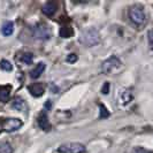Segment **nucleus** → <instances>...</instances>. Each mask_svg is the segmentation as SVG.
<instances>
[{"label": "nucleus", "mask_w": 153, "mask_h": 153, "mask_svg": "<svg viewBox=\"0 0 153 153\" xmlns=\"http://www.w3.org/2000/svg\"><path fill=\"white\" fill-rule=\"evenodd\" d=\"M100 42V35L99 31L97 30L96 28H86L85 30L81 32L79 36V43L83 44L86 47H92L96 46Z\"/></svg>", "instance_id": "1"}, {"label": "nucleus", "mask_w": 153, "mask_h": 153, "mask_svg": "<svg viewBox=\"0 0 153 153\" xmlns=\"http://www.w3.org/2000/svg\"><path fill=\"white\" fill-rule=\"evenodd\" d=\"M23 126V122L17 117H1L0 119V134L14 132Z\"/></svg>", "instance_id": "2"}, {"label": "nucleus", "mask_w": 153, "mask_h": 153, "mask_svg": "<svg viewBox=\"0 0 153 153\" xmlns=\"http://www.w3.org/2000/svg\"><path fill=\"white\" fill-rule=\"evenodd\" d=\"M129 17H130L131 22L136 25H142L145 23V13L142 6L135 5L129 9Z\"/></svg>", "instance_id": "3"}, {"label": "nucleus", "mask_w": 153, "mask_h": 153, "mask_svg": "<svg viewBox=\"0 0 153 153\" xmlns=\"http://www.w3.org/2000/svg\"><path fill=\"white\" fill-rule=\"evenodd\" d=\"M121 60L116 56V55H112V56H109L107 60H105V61L102 62V65H101V71L105 74V75H109V74H112L114 70L116 69H119L121 67Z\"/></svg>", "instance_id": "4"}, {"label": "nucleus", "mask_w": 153, "mask_h": 153, "mask_svg": "<svg viewBox=\"0 0 153 153\" xmlns=\"http://www.w3.org/2000/svg\"><path fill=\"white\" fill-rule=\"evenodd\" d=\"M33 38L38 40H47L51 37V29L46 23H38L32 30Z\"/></svg>", "instance_id": "5"}, {"label": "nucleus", "mask_w": 153, "mask_h": 153, "mask_svg": "<svg viewBox=\"0 0 153 153\" xmlns=\"http://www.w3.org/2000/svg\"><path fill=\"white\" fill-rule=\"evenodd\" d=\"M86 149L82 143L71 142V143H65L59 146L58 152L59 153H85Z\"/></svg>", "instance_id": "6"}, {"label": "nucleus", "mask_w": 153, "mask_h": 153, "mask_svg": "<svg viewBox=\"0 0 153 153\" xmlns=\"http://www.w3.org/2000/svg\"><path fill=\"white\" fill-rule=\"evenodd\" d=\"M37 123H38L39 128L44 131H50L52 126H51V122L48 120V116L45 112H42L40 114L38 115V119H37Z\"/></svg>", "instance_id": "7"}, {"label": "nucleus", "mask_w": 153, "mask_h": 153, "mask_svg": "<svg viewBox=\"0 0 153 153\" xmlns=\"http://www.w3.org/2000/svg\"><path fill=\"white\" fill-rule=\"evenodd\" d=\"M28 90L31 93V96L36 97V98H39L44 94L45 92V88H44V84L43 83H33L28 86Z\"/></svg>", "instance_id": "8"}, {"label": "nucleus", "mask_w": 153, "mask_h": 153, "mask_svg": "<svg viewBox=\"0 0 153 153\" xmlns=\"http://www.w3.org/2000/svg\"><path fill=\"white\" fill-rule=\"evenodd\" d=\"M56 2L54 1H47L45 5L43 6V13L45 14L46 16H52L56 12Z\"/></svg>", "instance_id": "9"}, {"label": "nucleus", "mask_w": 153, "mask_h": 153, "mask_svg": "<svg viewBox=\"0 0 153 153\" xmlns=\"http://www.w3.org/2000/svg\"><path fill=\"white\" fill-rule=\"evenodd\" d=\"M12 91V85H0V102H6Z\"/></svg>", "instance_id": "10"}, {"label": "nucleus", "mask_w": 153, "mask_h": 153, "mask_svg": "<svg viewBox=\"0 0 153 153\" xmlns=\"http://www.w3.org/2000/svg\"><path fill=\"white\" fill-rule=\"evenodd\" d=\"M45 68H46V65L44 63V62H39V63H37L36 67L30 71V77L31 78H33V79H35V78H38V77L44 73Z\"/></svg>", "instance_id": "11"}, {"label": "nucleus", "mask_w": 153, "mask_h": 153, "mask_svg": "<svg viewBox=\"0 0 153 153\" xmlns=\"http://www.w3.org/2000/svg\"><path fill=\"white\" fill-rule=\"evenodd\" d=\"M119 99H120V102L122 105H127V104H129L132 100V93H131L130 90L124 89V90L120 92V98Z\"/></svg>", "instance_id": "12"}, {"label": "nucleus", "mask_w": 153, "mask_h": 153, "mask_svg": "<svg viewBox=\"0 0 153 153\" xmlns=\"http://www.w3.org/2000/svg\"><path fill=\"white\" fill-rule=\"evenodd\" d=\"M1 32L4 36H10L14 32V24L12 21H6L1 27Z\"/></svg>", "instance_id": "13"}, {"label": "nucleus", "mask_w": 153, "mask_h": 153, "mask_svg": "<svg viewBox=\"0 0 153 153\" xmlns=\"http://www.w3.org/2000/svg\"><path fill=\"white\" fill-rule=\"evenodd\" d=\"M25 106V104H24V100L21 98V97H15L14 100H13V102H12V107L16 109V111H22L23 108Z\"/></svg>", "instance_id": "14"}, {"label": "nucleus", "mask_w": 153, "mask_h": 153, "mask_svg": "<svg viewBox=\"0 0 153 153\" xmlns=\"http://www.w3.org/2000/svg\"><path fill=\"white\" fill-rule=\"evenodd\" d=\"M73 33H74V30L70 25H63L60 29V36L62 38H69Z\"/></svg>", "instance_id": "15"}, {"label": "nucleus", "mask_w": 153, "mask_h": 153, "mask_svg": "<svg viewBox=\"0 0 153 153\" xmlns=\"http://www.w3.org/2000/svg\"><path fill=\"white\" fill-rule=\"evenodd\" d=\"M14 149L8 142H1L0 143V153H13Z\"/></svg>", "instance_id": "16"}, {"label": "nucleus", "mask_w": 153, "mask_h": 153, "mask_svg": "<svg viewBox=\"0 0 153 153\" xmlns=\"http://www.w3.org/2000/svg\"><path fill=\"white\" fill-rule=\"evenodd\" d=\"M32 60H33V54L30 53V52H27L24 53L21 56V61L24 63V65H31L32 63Z\"/></svg>", "instance_id": "17"}, {"label": "nucleus", "mask_w": 153, "mask_h": 153, "mask_svg": "<svg viewBox=\"0 0 153 153\" xmlns=\"http://www.w3.org/2000/svg\"><path fill=\"white\" fill-rule=\"evenodd\" d=\"M0 68L2 69V70H5V71H10L12 69H13V66H12V63L8 61V60H1L0 61Z\"/></svg>", "instance_id": "18"}, {"label": "nucleus", "mask_w": 153, "mask_h": 153, "mask_svg": "<svg viewBox=\"0 0 153 153\" xmlns=\"http://www.w3.org/2000/svg\"><path fill=\"white\" fill-rule=\"evenodd\" d=\"M99 108H100V114H99V119H106L109 116V112H108V109L105 107V105H102V104H100L99 105Z\"/></svg>", "instance_id": "19"}, {"label": "nucleus", "mask_w": 153, "mask_h": 153, "mask_svg": "<svg viewBox=\"0 0 153 153\" xmlns=\"http://www.w3.org/2000/svg\"><path fill=\"white\" fill-rule=\"evenodd\" d=\"M131 153H153V151L151 150H147L145 147H142V146H136L132 149Z\"/></svg>", "instance_id": "20"}, {"label": "nucleus", "mask_w": 153, "mask_h": 153, "mask_svg": "<svg viewBox=\"0 0 153 153\" xmlns=\"http://www.w3.org/2000/svg\"><path fill=\"white\" fill-rule=\"evenodd\" d=\"M147 39H149V45L151 47V50L153 51V29L149 31V33H147Z\"/></svg>", "instance_id": "21"}, {"label": "nucleus", "mask_w": 153, "mask_h": 153, "mask_svg": "<svg viewBox=\"0 0 153 153\" xmlns=\"http://www.w3.org/2000/svg\"><path fill=\"white\" fill-rule=\"evenodd\" d=\"M109 90H111V84L108 82H105V84L102 85V88H101V92L104 94H107L108 92H109Z\"/></svg>", "instance_id": "22"}, {"label": "nucleus", "mask_w": 153, "mask_h": 153, "mask_svg": "<svg viewBox=\"0 0 153 153\" xmlns=\"http://www.w3.org/2000/svg\"><path fill=\"white\" fill-rule=\"evenodd\" d=\"M66 60H67V62H69V63H74V62L77 61V55L76 54H69Z\"/></svg>", "instance_id": "23"}]
</instances>
